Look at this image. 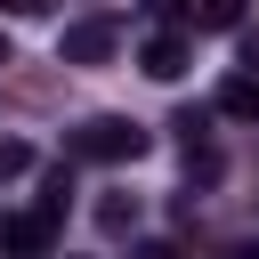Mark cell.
Segmentation results:
<instances>
[{
  "label": "cell",
  "instance_id": "277c9868",
  "mask_svg": "<svg viewBox=\"0 0 259 259\" xmlns=\"http://www.w3.org/2000/svg\"><path fill=\"white\" fill-rule=\"evenodd\" d=\"M186 57H194V49H186V32H146V49H138V65H146L154 81H178V73H186Z\"/></svg>",
  "mask_w": 259,
  "mask_h": 259
},
{
  "label": "cell",
  "instance_id": "9c48e42d",
  "mask_svg": "<svg viewBox=\"0 0 259 259\" xmlns=\"http://www.w3.org/2000/svg\"><path fill=\"white\" fill-rule=\"evenodd\" d=\"M24 170H32V146H24V138H0V186L24 178Z\"/></svg>",
  "mask_w": 259,
  "mask_h": 259
},
{
  "label": "cell",
  "instance_id": "52a82bcc",
  "mask_svg": "<svg viewBox=\"0 0 259 259\" xmlns=\"http://www.w3.org/2000/svg\"><path fill=\"white\" fill-rule=\"evenodd\" d=\"M219 170H227L219 146H186V194H194V186H219Z\"/></svg>",
  "mask_w": 259,
  "mask_h": 259
},
{
  "label": "cell",
  "instance_id": "3957f363",
  "mask_svg": "<svg viewBox=\"0 0 259 259\" xmlns=\"http://www.w3.org/2000/svg\"><path fill=\"white\" fill-rule=\"evenodd\" d=\"M49 243H57V227H49L40 210H16V219H0V251H8V259H40Z\"/></svg>",
  "mask_w": 259,
  "mask_h": 259
},
{
  "label": "cell",
  "instance_id": "ba28073f",
  "mask_svg": "<svg viewBox=\"0 0 259 259\" xmlns=\"http://www.w3.org/2000/svg\"><path fill=\"white\" fill-rule=\"evenodd\" d=\"M97 227H105V235H130V227H138V194H105V202H97Z\"/></svg>",
  "mask_w": 259,
  "mask_h": 259
},
{
  "label": "cell",
  "instance_id": "7a4b0ae2",
  "mask_svg": "<svg viewBox=\"0 0 259 259\" xmlns=\"http://www.w3.org/2000/svg\"><path fill=\"white\" fill-rule=\"evenodd\" d=\"M113 49H121V24H113V16H73V24L57 32V57H65V65H105Z\"/></svg>",
  "mask_w": 259,
  "mask_h": 259
},
{
  "label": "cell",
  "instance_id": "6da1fadb",
  "mask_svg": "<svg viewBox=\"0 0 259 259\" xmlns=\"http://www.w3.org/2000/svg\"><path fill=\"white\" fill-rule=\"evenodd\" d=\"M154 138L130 121V113H89L81 130H65V162H138Z\"/></svg>",
  "mask_w": 259,
  "mask_h": 259
},
{
  "label": "cell",
  "instance_id": "8992f818",
  "mask_svg": "<svg viewBox=\"0 0 259 259\" xmlns=\"http://www.w3.org/2000/svg\"><path fill=\"white\" fill-rule=\"evenodd\" d=\"M65 202H73V170H65V162H57V170H49V178H40V202H32V210H40V219H49V227H57V219H65Z\"/></svg>",
  "mask_w": 259,
  "mask_h": 259
},
{
  "label": "cell",
  "instance_id": "5b68a950",
  "mask_svg": "<svg viewBox=\"0 0 259 259\" xmlns=\"http://www.w3.org/2000/svg\"><path fill=\"white\" fill-rule=\"evenodd\" d=\"M219 113L259 121V81H251V73H227V81H219Z\"/></svg>",
  "mask_w": 259,
  "mask_h": 259
},
{
  "label": "cell",
  "instance_id": "30bf717a",
  "mask_svg": "<svg viewBox=\"0 0 259 259\" xmlns=\"http://www.w3.org/2000/svg\"><path fill=\"white\" fill-rule=\"evenodd\" d=\"M130 259H178V243H162V235H138V243H130Z\"/></svg>",
  "mask_w": 259,
  "mask_h": 259
},
{
  "label": "cell",
  "instance_id": "8fae6325",
  "mask_svg": "<svg viewBox=\"0 0 259 259\" xmlns=\"http://www.w3.org/2000/svg\"><path fill=\"white\" fill-rule=\"evenodd\" d=\"M219 259H259V235H235V243H227Z\"/></svg>",
  "mask_w": 259,
  "mask_h": 259
}]
</instances>
